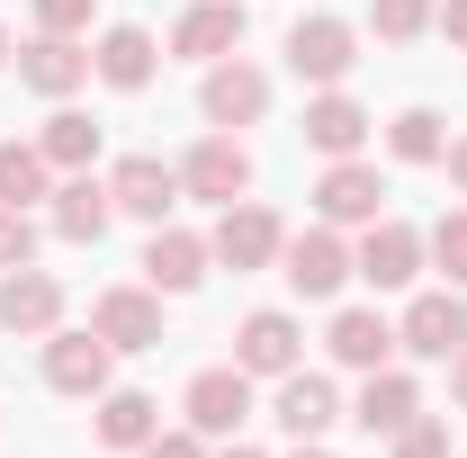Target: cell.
Masks as SVG:
<instances>
[{"mask_svg": "<svg viewBox=\"0 0 467 458\" xmlns=\"http://www.w3.org/2000/svg\"><path fill=\"white\" fill-rule=\"evenodd\" d=\"M279 279H288L296 297H342V279H359V270H350L342 225H306V234H288V243H279Z\"/></svg>", "mask_w": 467, "mask_h": 458, "instance_id": "obj_1", "label": "cell"}, {"mask_svg": "<svg viewBox=\"0 0 467 458\" xmlns=\"http://www.w3.org/2000/svg\"><path fill=\"white\" fill-rule=\"evenodd\" d=\"M350 63H359L350 18H296V27H288V72H296V81H315V90H342Z\"/></svg>", "mask_w": 467, "mask_h": 458, "instance_id": "obj_2", "label": "cell"}, {"mask_svg": "<svg viewBox=\"0 0 467 458\" xmlns=\"http://www.w3.org/2000/svg\"><path fill=\"white\" fill-rule=\"evenodd\" d=\"M279 243H288V225H279L261 198H234L225 216H216V234H207V252H216L225 270H270V261H279Z\"/></svg>", "mask_w": 467, "mask_h": 458, "instance_id": "obj_3", "label": "cell"}, {"mask_svg": "<svg viewBox=\"0 0 467 458\" xmlns=\"http://www.w3.org/2000/svg\"><path fill=\"white\" fill-rule=\"evenodd\" d=\"M198 109H207V126H261V117H270V72H261V63H243V55L207 63Z\"/></svg>", "mask_w": 467, "mask_h": 458, "instance_id": "obj_4", "label": "cell"}, {"mask_svg": "<svg viewBox=\"0 0 467 458\" xmlns=\"http://www.w3.org/2000/svg\"><path fill=\"white\" fill-rule=\"evenodd\" d=\"M109 198H117V216H135V225H171L180 172L162 162V153H126V162L109 172Z\"/></svg>", "mask_w": 467, "mask_h": 458, "instance_id": "obj_5", "label": "cell"}, {"mask_svg": "<svg viewBox=\"0 0 467 458\" xmlns=\"http://www.w3.org/2000/svg\"><path fill=\"white\" fill-rule=\"evenodd\" d=\"M243 189H252V153H243V135H207V144H189V162H180V198L234 207Z\"/></svg>", "mask_w": 467, "mask_h": 458, "instance_id": "obj_6", "label": "cell"}, {"mask_svg": "<svg viewBox=\"0 0 467 458\" xmlns=\"http://www.w3.org/2000/svg\"><path fill=\"white\" fill-rule=\"evenodd\" d=\"M180 413H189V432L234 441V432L252 422V378H243V369H198V378H189V396H180Z\"/></svg>", "mask_w": 467, "mask_h": 458, "instance_id": "obj_7", "label": "cell"}, {"mask_svg": "<svg viewBox=\"0 0 467 458\" xmlns=\"http://www.w3.org/2000/svg\"><path fill=\"white\" fill-rule=\"evenodd\" d=\"M422 261H431V252H422V234H413L405 216H378V225L359 234V252H350V270H359L368 287H413Z\"/></svg>", "mask_w": 467, "mask_h": 458, "instance_id": "obj_8", "label": "cell"}, {"mask_svg": "<svg viewBox=\"0 0 467 458\" xmlns=\"http://www.w3.org/2000/svg\"><path fill=\"white\" fill-rule=\"evenodd\" d=\"M63 324V279L55 270H36V261H18V270H0V333H55Z\"/></svg>", "mask_w": 467, "mask_h": 458, "instance_id": "obj_9", "label": "cell"}, {"mask_svg": "<svg viewBox=\"0 0 467 458\" xmlns=\"http://www.w3.org/2000/svg\"><path fill=\"white\" fill-rule=\"evenodd\" d=\"M315 207H324V225H378L387 216V180H378V162H324V180H315Z\"/></svg>", "mask_w": 467, "mask_h": 458, "instance_id": "obj_10", "label": "cell"}, {"mask_svg": "<svg viewBox=\"0 0 467 458\" xmlns=\"http://www.w3.org/2000/svg\"><path fill=\"white\" fill-rule=\"evenodd\" d=\"M90 333L109 350H162V297H153V287H99Z\"/></svg>", "mask_w": 467, "mask_h": 458, "instance_id": "obj_11", "label": "cell"}, {"mask_svg": "<svg viewBox=\"0 0 467 458\" xmlns=\"http://www.w3.org/2000/svg\"><path fill=\"white\" fill-rule=\"evenodd\" d=\"M296 359H306V333H296V315H279V306L243 315V333H234V369H243V378H288Z\"/></svg>", "mask_w": 467, "mask_h": 458, "instance_id": "obj_12", "label": "cell"}, {"mask_svg": "<svg viewBox=\"0 0 467 458\" xmlns=\"http://www.w3.org/2000/svg\"><path fill=\"white\" fill-rule=\"evenodd\" d=\"M396 342H405L413 359H450V350L467 342V297L459 287H422L405 306V324H396Z\"/></svg>", "mask_w": 467, "mask_h": 458, "instance_id": "obj_13", "label": "cell"}, {"mask_svg": "<svg viewBox=\"0 0 467 458\" xmlns=\"http://www.w3.org/2000/svg\"><path fill=\"white\" fill-rule=\"evenodd\" d=\"M109 359L117 350L99 342V333H46V387L55 396H109Z\"/></svg>", "mask_w": 467, "mask_h": 458, "instance_id": "obj_14", "label": "cell"}, {"mask_svg": "<svg viewBox=\"0 0 467 458\" xmlns=\"http://www.w3.org/2000/svg\"><path fill=\"white\" fill-rule=\"evenodd\" d=\"M270 422H279L288 441H324V432L342 422V396H333V378H315V369H288V378H279V396H270Z\"/></svg>", "mask_w": 467, "mask_h": 458, "instance_id": "obj_15", "label": "cell"}, {"mask_svg": "<svg viewBox=\"0 0 467 458\" xmlns=\"http://www.w3.org/2000/svg\"><path fill=\"white\" fill-rule=\"evenodd\" d=\"M207 234H189V225H153V243H144V287L153 297H189V287L207 279Z\"/></svg>", "mask_w": 467, "mask_h": 458, "instance_id": "obj_16", "label": "cell"}, {"mask_svg": "<svg viewBox=\"0 0 467 458\" xmlns=\"http://www.w3.org/2000/svg\"><path fill=\"white\" fill-rule=\"evenodd\" d=\"M413 413H422V387H413L405 369H396V359H387V369H368V378H359V404H350V422H359V432H368V441H378V432H387V441H396V432H405Z\"/></svg>", "mask_w": 467, "mask_h": 458, "instance_id": "obj_17", "label": "cell"}, {"mask_svg": "<svg viewBox=\"0 0 467 458\" xmlns=\"http://www.w3.org/2000/svg\"><path fill=\"white\" fill-rule=\"evenodd\" d=\"M234 46H243V0H198V9H180L171 55H189V63H225Z\"/></svg>", "mask_w": 467, "mask_h": 458, "instance_id": "obj_18", "label": "cell"}, {"mask_svg": "<svg viewBox=\"0 0 467 458\" xmlns=\"http://www.w3.org/2000/svg\"><path fill=\"white\" fill-rule=\"evenodd\" d=\"M18 81H27L36 99H72V90L90 81V46H81V36H36V46L18 55Z\"/></svg>", "mask_w": 467, "mask_h": 458, "instance_id": "obj_19", "label": "cell"}, {"mask_svg": "<svg viewBox=\"0 0 467 458\" xmlns=\"http://www.w3.org/2000/svg\"><path fill=\"white\" fill-rule=\"evenodd\" d=\"M368 126H378V117L359 109L350 90H324V99H306V144H315L324 162H350V153L368 144Z\"/></svg>", "mask_w": 467, "mask_h": 458, "instance_id": "obj_20", "label": "cell"}, {"mask_svg": "<svg viewBox=\"0 0 467 458\" xmlns=\"http://www.w3.org/2000/svg\"><path fill=\"white\" fill-rule=\"evenodd\" d=\"M324 342H333V359H342V369H359V378H368V369H387V359H396V324H387L378 306H342Z\"/></svg>", "mask_w": 467, "mask_h": 458, "instance_id": "obj_21", "label": "cell"}, {"mask_svg": "<svg viewBox=\"0 0 467 458\" xmlns=\"http://www.w3.org/2000/svg\"><path fill=\"white\" fill-rule=\"evenodd\" d=\"M109 216H117L109 180H90V172H63V189H55V216H46V225L63 234V243H99V234H109Z\"/></svg>", "mask_w": 467, "mask_h": 458, "instance_id": "obj_22", "label": "cell"}, {"mask_svg": "<svg viewBox=\"0 0 467 458\" xmlns=\"http://www.w3.org/2000/svg\"><path fill=\"white\" fill-rule=\"evenodd\" d=\"M153 63H162V46H153L144 27H109V36L90 46V72H99L109 90H144V81H153Z\"/></svg>", "mask_w": 467, "mask_h": 458, "instance_id": "obj_23", "label": "cell"}, {"mask_svg": "<svg viewBox=\"0 0 467 458\" xmlns=\"http://www.w3.org/2000/svg\"><path fill=\"white\" fill-rule=\"evenodd\" d=\"M153 432H162V404L144 396V387H109L99 396V441L109 450H144Z\"/></svg>", "mask_w": 467, "mask_h": 458, "instance_id": "obj_24", "label": "cell"}, {"mask_svg": "<svg viewBox=\"0 0 467 458\" xmlns=\"http://www.w3.org/2000/svg\"><path fill=\"white\" fill-rule=\"evenodd\" d=\"M36 153H46L55 172H90V162H99V126H90L81 109H55L46 135H36Z\"/></svg>", "mask_w": 467, "mask_h": 458, "instance_id": "obj_25", "label": "cell"}, {"mask_svg": "<svg viewBox=\"0 0 467 458\" xmlns=\"http://www.w3.org/2000/svg\"><path fill=\"white\" fill-rule=\"evenodd\" d=\"M387 153H396V162H441V153H450V126H441V109H396V126H387Z\"/></svg>", "mask_w": 467, "mask_h": 458, "instance_id": "obj_26", "label": "cell"}, {"mask_svg": "<svg viewBox=\"0 0 467 458\" xmlns=\"http://www.w3.org/2000/svg\"><path fill=\"white\" fill-rule=\"evenodd\" d=\"M46 172H55V162H46L36 144H0V198H9V207H27V198H55V189H46Z\"/></svg>", "mask_w": 467, "mask_h": 458, "instance_id": "obj_27", "label": "cell"}, {"mask_svg": "<svg viewBox=\"0 0 467 458\" xmlns=\"http://www.w3.org/2000/svg\"><path fill=\"white\" fill-rule=\"evenodd\" d=\"M422 252H431V270H441L450 287H467V207H450L441 225L422 234Z\"/></svg>", "mask_w": 467, "mask_h": 458, "instance_id": "obj_28", "label": "cell"}, {"mask_svg": "<svg viewBox=\"0 0 467 458\" xmlns=\"http://www.w3.org/2000/svg\"><path fill=\"white\" fill-rule=\"evenodd\" d=\"M18 261H36V216L0 198V270H18Z\"/></svg>", "mask_w": 467, "mask_h": 458, "instance_id": "obj_29", "label": "cell"}, {"mask_svg": "<svg viewBox=\"0 0 467 458\" xmlns=\"http://www.w3.org/2000/svg\"><path fill=\"white\" fill-rule=\"evenodd\" d=\"M422 27H431V0H378V36H387V46H405Z\"/></svg>", "mask_w": 467, "mask_h": 458, "instance_id": "obj_30", "label": "cell"}, {"mask_svg": "<svg viewBox=\"0 0 467 458\" xmlns=\"http://www.w3.org/2000/svg\"><path fill=\"white\" fill-rule=\"evenodd\" d=\"M396 458H450V422H422L413 413L405 432H396Z\"/></svg>", "mask_w": 467, "mask_h": 458, "instance_id": "obj_31", "label": "cell"}, {"mask_svg": "<svg viewBox=\"0 0 467 458\" xmlns=\"http://www.w3.org/2000/svg\"><path fill=\"white\" fill-rule=\"evenodd\" d=\"M90 9H99V0H36V27H46V36H81Z\"/></svg>", "mask_w": 467, "mask_h": 458, "instance_id": "obj_32", "label": "cell"}, {"mask_svg": "<svg viewBox=\"0 0 467 458\" xmlns=\"http://www.w3.org/2000/svg\"><path fill=\"white\" fill-rule=\"evenodd\" d=\"M144 458H207V432H153Z\"/></svg>", "mask_w": 467, "mask_h": 458, "instance_id": "obj_33", "label": "cell"}, {"mask_svg": "<svg viewBox=\"0 0 467 458\" xmlns=\"http://www.w3.org/2000/svg\"><path fill=\"white\" fill-rule=\"evenodd\" d=\"M431 27H441V36L467 55V0H441V9H431Z\"/></svg>", "mask_w": 467, "mask_h": 458, "instance_id": "obj_34", "label": "cell"}, {"mask_svg": "<svg viewBox=\"0 0 467 458\" xmlns=\"http://www.w3.org/2000/svg\"><path fill=\"white\" fill-rule=\"evenodd\" d=\"M441 162H450V189L467 198V135H450V153H441Z\"/></svg>", "mask_w": 467, "mask_h": 458, "instance_id": "obj_35", "label": "cell"}, {"mask_svg": "<svg viewBox=\"0 0 467 458\" xmlns=\"http://www.w3.org/2000/svg\"><path fill=\"white\" fill-rule=\"evenodd\" d=\"M450 396H459V404H467V342H459V350H450Z\"/></svg>", "mask_w": 467, "mask_h": 458, "instance_id": "obj_36", "label": "cell"}, {"mask_svg": "<svg viewBox=\"0 0 467 458\" xmlns=\"http://www.w3.org/2000/svg\"><path fill=\"white\" fill-rule=\"evenodd\" d=\"M296 458H333V450H324V441H296Z\"/></svg>", "mask_w": 467, "mask_h": 458, "instance_id": "obj_37", "label": "cell"}, {"mask_svg": "<svg viewBox=\"0 0 467 458\" xmlns=\"http://www.w3.org/2000/svg\"><path fill=\"white\" fill-rule=\"evenodd\" d=\"M225 458H261V450H243V441H234V450H225Z\"/></svg>", "mask_w": 467, "mask_h": 458, "instance_id": "obj_38", "label": "cell"}, {"mask_svg": "<svg viewBox=\"0 0 467 458\" xmlns=\"http://www.w3.org/2000/svg\"><path fill=\"white\" fill-rule=\"evenodd\" d=\"M9 55H18V46H9V36H0V63H9Z\"/></svg>", "mask_w": 467, "mask_h": 458, "instance_id": "obj_39", "label": "cell"}]
</instances>
